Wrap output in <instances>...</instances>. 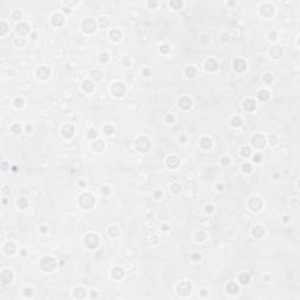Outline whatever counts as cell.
Instances as JSON below:
<instances>
[{
    "label": "cell",
    "mask_w": 300,
    "mask_h": 300,
    "mask_svg": "<svg viewBox=\"0 0 300 300\" xmlns=\"http://www.w3.org/2000/svg\"><path fill=\"white\" fill-rule=\"evenodd\" d=\"M16 31H18V33H20V34H22V35H26L28 32H30V26H28L27 24H19L18 25V27H16Z\"/></svg>",
    "instance_id": "16"
},
{
    "label": "cell",
    "mask_w": 300,
    "mask_h": 300,
    "mask_svg": "<svg viewBox=\"0 0 300 300\" xmlns=\"http://www.w3.org/2000/svg\"><path fill=\"white\" fill-rule=\"evenodd\" d=\"M12 279H13V274L11 271H8V270H5L3 271V273H1V280L5 283V284H8V283H11L12 282Z\"/></svg>",
    "instance_id": "12"
},
{
    "label": "cell",
    "mask_w": 300,
    "mask_h": 300,
    "mask_svg": "<svg viewBox=\"0 0 300 300\" xmlns=\"http://www.w3.org/2000/svg\"><path fill=\"white\" fill-rule=\"evenodd\" d=\"M170 5H171V6H175V7H177V8H178V7H181V6H182V3H181V1H178V3L171 1V3H170Z\"/></svg>",
    "instance_id": "43"
},
{
    "label": "cell",
    "mask_w": 300,
    "mask_h": 300,
    "mask_svg": "<svg viewBox=\"0 0 300 300\" xmlns=\"http://www.w3.org/2000/svg\"><path fill=\"white\" fill-rule=\"evenodd\" d=\"M103 148H104V143L101 141V140H96L94 143H93V149L95 150V151H102L103 150Z\"/></svg>",
    "instance_id": "22"
},
{
    "label": "cell",
    "mask_w": 300,
    "mask_h": 300,
    "mask_svg": "<svg viewBox=\"0 0 300 300\" xmlns=\"http://www.w3.org/2000/svg\"><path fill=\"white\" fill-rule=\"evenodd\" d=\"M20 16H21V12H20V11H15V12L13 13V19H15V20L20 19Z\"/></svg>",
    "instance_id": "40"
},
{
    "label": "cell",
    "mask_w": 300,
    "mask_h": 300,
    "mask_svg": "<svg viewBox=\"0 0 300 300\" xmlns=\"http://www.w3.org/2000/svg\"><path fill=\"white\" fill-rule=\"evenodd\" d=\"M250 154H251V149L249 147H244L243 149H241V155H243L244 157H247Z\"/></svg>",
    "instance_id": "32"
},
{
    "label": "cell",
    "mask_w": 300,
    "mask_h": 300,
    "mask_svg": "<svg viewBox=\"0 0 300 300\" xmlns=\"http://www.w3.org/2000/svg\"><path fill=\"white\" fill-rule=\"evenodd\" d=\"M109 35H110V38L113 39V40H115V41H119L120 39H121V32L119 30H113L109 33Z\"/></svg>",
    "instance_id": "25"
},
{
    "label": "cell",
    "mask_w": 300,
    "mask_h": 300,
    "mask_svg": "<svg viewBox=\"0 0 300 300\" xmlns=\"http://www.w3.org/2000/svg\"><path fill=\"white\" fill-rule=\"evenodd\" d=\"M5 251L7 252V255H13V253L15 252V246H14V244H12V243H7V244L5 245Z\"/></svg>",
    "instance_id": "26"
},
{
    "label": "cell",
    "mask_w": 300,
    "mask_h": 300,
    "mask_svg": "<svg viewBox=\"0 0 300 300\" xmlns=\"http://www.w3.org/2000/svg\"><path fill=\"white\" fill-rule=\"evenodd\" d=\"M205 211L211 212V211H212V205H208V208H205Z\"/></svg>",
    "instance_id": "49"
},
{
    "label": "cell",
    "mask_w": 300,
    "mask_h": 300,
    "mask_svg": "<svg viewBox=\"0 0 300 300\" xmlns=\"http://www.w3.org/2000/svg\"><path fill=\"white\" fill-rule=\"evenodd\" d=\"M241 169H243V171H245V172H251V169H252V167H251V164L245 163V164H243V165H241Z\"/></svg>",
    "instance_id": "34"
},
{
    "label": "cell",
    "mask_w": 300,
    "mask_h": 300,
    "mask_svg": "<svg viewBox=\"0 0 300 300\" xmlns=\"http://www.w3.org/2000/svg\"><path fill=\"white\" fill-rule=\"evenodd\" d=\"M251 142H252L253 147H256V148H263L265 146V138H264V136H262V135H256V136H253Z\"/></svg>",
    "instance_id": "9"
},
{
    "label": "cell",
    "mask_w": 300,
    "mask_h": 300,
    "mask_svg": "<svg viewBox=\"0 0 300 300\" xmlns=\"http://www.w3.org/2000/svg\"><path fill=\"white\" fill-rule=\"evenodd\" d=\"M80 204L82 205V208L89 209L92 206H94L95 204V198L90 195V193H83L80 198Z\"/></svg>",
    "instance_id": "2"
},
{
    "label": "cell",
    "mask_w": 300,
    "mask_h": 300,
    "mask_svg": "<svg viewBox=\"0 0 300 300\" xmlns=\"http://www.w3.org/2000/svg\"><path fill=\"white\" fill-rule=\"evenodd\" d=\"M82 88H83L84 92H92L93 88H94V83L92 81H89V80H86L83 82V84H82Z\"/></svg>",
    "instance_id": "24"
},
{
    "label": "cell",
    "mask_w": 300,
    "mask_h": 300,
    "mask_svg": "<svg viewBox=\"0 0 300 300\" xmlns=\"http://www.w3.org/2000/svg\"><path fill=\"white\" fill-rule=\"evenodd\" d=\"M172 191L175 192V193L179 192V191H181V185L177 184V183H176V184H173V185H172Z\"/></svg>",
    "instance_id": "39"
},
{
    "label": "cell",
    "mask_w": 300,
    "mask_h": 300,
    "mask_svg": "<svg viewBox=\"0 0 300 300\" xmlns=\"http://www.w3.org/2000/svg\"><path fill=\"white\" fill-rule=\"evenodd\" d=\"M241 124V119L240 117H233L232 119V125H236V127H238V125Z\"/></svg>",
    "instance_id": "35"
},
{
    "label": "cell",
    "mask_w": 300,
    "mask_h": 300,
    "mask_svg": "<svg viewBox=\"0 0 300 300\" xmlns=\"http://www.w3.org/2000/svg\"><path fill=\"white\" fill-rule=\"evenodd\" d=\"M233 68H235L237 72H243V71H245V68H246V63H245V61H243V60H236V61L233 62Z\"/></svg>",
    "instance_id": "14"
},
{
    "label": "cell",
    "mask_w": 300,
    "mask_h": 300,
    "mask_svg": "<svg viewBox=\"0 0 300 300\" xmlns=\"http://www.w3.org/2000/svg\"><path fill=\"white\" fill-rule=\"evenodd\" d=\"M238 285L237 284H235V283H229L227 285H226V291L230 293V294H235V293H237L238 292Z\"/></svg>",
    "instance_id": "19"
},
{
    "label": "cell",
    "mask_w": 300,
    "mask_h": 300,
    "mask_svg": "<svg viewBox=\"0 0 300 300\" xmlns=\"http://www.w3.org/2000/svg\"><path fill=\"white\" fill-rule=\"evenodd\" d=\"M92 136H94V137L96 136V133H95L94 130H90V131H89V134H88V137H92Z\"/></svg>",
    "instance_id": "47"
},
{
    "label": "cell",
    "mask_w": 300,
    "mask_h": 300,
    "mask_svg": "<svg viewBox=\"0 0 300 300\" xmlns=\"http://www.w3.org/2000/svg\"><path fill=\"white\" fill-rule=\"evenodd\" d=\"M82 30L86 32V33H92V32H95L96 30V24L94 20L92 19H87L82 22Z\"/></svg>",
    "instance_id": "7"
},
{
    "label": "cell",
    "mask_w": 300,
    "mask_h": 300,
    "mask_svg": "<svg viewBox=\"0 0 300 300\" xmlns=\"http://www.w3.org/2000/svg\"><path fill=\"white\" fill-rule=\"evenodd\" d=\"M161 52H162V53H167V52H169V47H168L167 45H163V46L161 47Z\"/></svg>",
    "instance_id": "41"
},
{
    "label": "cell",
    "mask_w": 300,
    "mask_h": 300,
    "mask_svg": "<svg viewBox=\"0 0 300 300\" xmlns=\"http://www.w3.org/2000/svg\"><path fill=\"white\" fill-rule=\"evenodd\" d=\"M31 128H32L31 125H26V129H27V131H28V130H31Z\"/></svg>",
    "instance_id": "51"
},
{
    "label": "cell",
    "mask_w": 300,
    "mask_h": 300,
    "mask_svg": "<svg viewBox=\"0 0 300 300\" xmlns=\"http://www.w3.org/2000/svg\"><path fill=\"white\" fill-rule=\"evenodd\" d=\"M181 142H182V143H184V142H185V137H184V136H182V137H181Z\"/></svg>",
    "instance_id": "50"
},
{
    "label": "cell",
    "mask_w": 300,
    "mask_h": 300,
    "mask_svg": "<svg viewBox=\"0 0 300 300\" xmlns=\"http://www.w3.org/2000/svg\"><path fill=\"white\" fill-rule=\"evenodd\" d=\"M49 74H51L49 68H47V67H45V66L40 67V68H39V69L36 71V75H38L39 77H40V79H42V80L47 79V77L49 76Z\"/></svg>",
    "instance_id": "10"
},
{
    "label": "cell",
    "mask_w": 300,
    "mask_h": 300,
    "mask_svg": "<svg viewBox=\"0 0 300 300\" xmlns=\"http://www.w3.org/2000/svg\"><path fill=\"white\" fill-rule=\"evenodd\" d=\"M252 235L257 238H260V237H263L264 236V229L263 226H260V225H257L253 230H252Z\"/></svg>",
    "instance_id": "20"
},
{
    "label": "cell",
    "mask_w": 300,
    "mask_h": 300,
    "mask_svg": "<svg viewBox=\"0 0 300 300\" xmlns=\"http://www.w3.org/2000/svg\"><path fill=\"white\" fill-rule=\"evenodd\" d=\"M179 164V160L176 157V156H170L168 157V161H167V165L169 168H176L177 165Z\"/></svg>",
    "instance_id": "17"
},
{
    "label": "cell",
    "mask_w": 300,
    "mask_h": 300,
    "mask_svg": "<svg viewBox=\"0 0 300 300\" xmlns=\"http://www.w3.org/2000/svg\"><path fill=\"white\" fill-rule=\"evenodd\" d=\"M18 205L20 206L21 209H25V208L27 206V202H26V199H25V198H21L20 200L18 202Z\"/></svg>",
    "instance_id": "36"
},
{
    "label": "cell",
    "mask_w": 300,
    "mask_h": 300,
    "mask_svg": "<svg viewBox=\"0 0 300 300\" xmlns=\"http://www.w3.org/2000/svg\"><path fill=\"white\" fill-rule=\"evenodd\" d=\"M222 160H223V161H222V164H223V165H225V164H229V162H230L229 161V157H223Z\"/></svg>",
    "instance_id": "44"
},
{
    "label": "cell",
    "mask_w": 300,
    "mask_h": 300,
    "mask_svg": "<svg viewBox=\"0 0 300 300\" xmlns=\"http://www.w3.org/2000/svg\"><path fill=\"white\" fill-rule=\"evenodd\" d=\"M136 147L138 149V151H142V152H146L150 149L151 144H150V141L147 138V137H140L137 141H136Z\"/></svg>",
    "instance_id": "3"
},
{
    "label": "cell",
    "mask_w": 300,
    "mask_h": 300,
    "mask_svg": "<svg viewBox=\"0 0 300 300\" xmlns=\"http://www.w3.org/2000/svg\"><path fill=\"white\" fill-rule=\"evenodd\" d=\"M258 98H259L260 100L265 101V100H267V99L270 98V94H268V92H267V90H260V92H259V94H258Z\"/></svg>",
    "instance_id": "28"
},
{
    "label": "cell",
    "mask_w": 300,
    "mask_h": 300,
    "mask_svg": "<svg viewBox=\"0 0 300 300\" xmlns=\"http://www.w3.org/2000/svg\"><path fill=\"white\" fill-rule=\"evenodd\" d=\"M104 133L107 134V135H109V134H111V133H114V128L111 127V125H105L104 127Z\"/></svg>",
    "instance_id": "37"
},
{
    "label": "cell",
    "mask_w": 300,
    "mask_h": 300,
    "mask_svg": "<svg viewBox=\"0 0 300 300\" xmlns=\"http://www.w3.org/2000/svg\"><path fill=\"white\" fill-rule=\"evenodd\" d=\"M249 206L252 211H259L263 206V202L260 200L258 197H253L249 200Z\"/></svg>",
    "instance_id": "8"
},
{
    "label": "cell",
    "mask_w": 300,
    "mask_h": 300,
    "mask_svg": "<svg viewBox=\"0 0 300 300\" xmlns=\"http://www.w3.org/2000/svg\"><path fill=\"white\" fill-rule=\"evenodd\" d=\"M192 259H193V260H199V259H200V256H199L198 253H197V255L195 253V255L192 256Z\"/></svg>",
    "instance_id": "46"
},
{
    "label": "cell",
    "mask_w": 300,
    "mask_h": 300,
    "mask_svg": "<svg viewBox=\"0 0 300 300\" xmlns=\"http://www.w3.org/2000/svg\"><path fill=\"white\" fill-rule=\"evenodd\" d=\"M179 107L183 109H189L191 107V100L187 96H183V98L179 100Z\"/></svg>",
    "instance_id": "15"
},
{
    "label": "cell",
    "mask_w": 300,
    "mask_h": 300,
    "mask_svg": "<svg viewBox=\"0 0 300 300\" xmlns=\"http://www.w3.org/2000/svg\"><path fill=\"white\" fill-rule=\"evenodd\" d=\"M109 188L108 187H104L103 189H102V193H104V195H107V193H109Z\"/></svg>",
    "instance_id": "45"
},
{
    "label": "cell",
    "mask_w": 300,
    "mask_h": 300,
    "mask_svg": "<svg viewBox=\"0 0 300 300\" xmlns=\"http://www.w3.org/2000/svg\"><path fill=\"white\" fill-rule=\"evenodd\" d=\"M239 280H240V283L241 284H247L249 282H250V276L247 274V273H241L240 276H239Z\"/></svg>",
    "instance_id": "27"
},
{
    "label": "cell",
    "mask_w": 300,
    "mask_h": 300,
    "mask_svg": "<svg viewBox=\"0 0 300 300\" xmlns=\"http://www.w3.org/2000/svg\"><path fill=\"white\" fill-rule=\"evenodd\" d=\"M111 276H113L114 278H116V279H120V278H122V277L124 276V272H123V270H122V268H120V267H115V268L113 270V272H111Z\"/></svg>",
    "instance_id": "23"
},
{
    "label": "cell",
    "mask_w": 300,
    "mask_h": 300,
    "mask_svg": "<svg viewBox=\"0 0 300 300\" xmlns=\"http://www.w3.org/2000/svg\"><path fill=\"white\" fill-rule=\"evenodd\" d=\"M100 25H101L102 27H107V26H108L107 19H105V18H101V19H100Z\"/></svg>",
    "instance_id": "38"
},
{
    "label": "cell",
    "mask_w": 300,
    "mask_h": 300,
    "mask_svg": "<svg viewBox=\"0 0 300 300\" xmlns=\"http://www.w3.org/2000/svg\"><path fill=\"white\" fill-rule=\"evenodd\" d=\"M185 74L190 77H193L196 75V69H195V67H188L187 71H185Z\"/></svg>",
    "instance_id": "29"
},
{
    "label": "cell",
    "mask_w": 300,
    "mask_h": 300,
    "mask_svg": "<svg viewBox=\"0 0 300 300\" xmlns=\"http://www.w3.org/2000/svg\"><path fill=\"white\" fill-rule=\"evenodd\" d=\"M42 270L45 271H53L56 266V263H55V260L51 257H45L42 260H41V263H40Z\"/></svg>",
    "instance_id": "4"
},
{
    "label": "cell",
    "mask_w": 300,
    "mask_h": 300,
    "mask_svg": "<svg viewBox=\"0 0 300 300\" xmlns=\"http://www.w3.org/2000/svg\"><path fill=\"white\" fill-rule=\"evenodd\" d=\"M107 60H108V54H107V53H104V54H101V61H102V62H103V61L105 62V61H107Z\"/></svg>",
    "instance_id": "42"
},
{
    "label": "cell",
    "mask_w": 300,
    "mask_h": 300,
    "mask_svg": "<svg viewBox=\"0 0 300 300\" xmlns=\"http://www.w3.org/2000/svg\"><path fill=\"white\" fill-rule=\"evenodd\" d=\"M243 107H244V109L247 110V111H252V110L256 108V102H255L253 100H251V99H247V100L244 101Z\"/></svg>",
    "instance_id": "13"
},
{
    "label": "cell",
    "mask_w": 300,
    "mask_h": 300,
    "mask_svg": "<svg viewBox=\"0 0 300 300\" xmlns=\"http://www.w3.org/2000/svg\"><path fill=\"white\" fill-rule=\"evenodd\" d=\"M14 105H15L16 108H21L22 105H24V100L20 99V98H16V99L14 100Z\"/></svg>",
    "instance_id": "31"
},
{
    "label": "cell",
    "mask_w": 300,
    "mask_h": 300,
    "mask_svg": "<svg viewBox=\"0 0 300 300\" xmlns=\"http://www.w3.org/2000/svg\"><path fill=\"white\" fill-rule=\"evenodd\" d=\"M211 146H212V142H211V140L209 137H203L200 140V147L203 149H210Z\"/></svg>",
    "instance_id": "21"
},
{
    "label": "cell",
    "mask_w": 300,
    "mask_h": 300,
    "mask_svg": "<svg viewBox=\"0 0 300 300\" xmlns=\"http://www.w3.org/2000/svg\"><path fill=\"white\" fill-rule=\"evenodd\" d=\"M73 134H74V128L72 127L71 124H66L62 127V135L65 137H72L73 136Z\"/></svg>",
    "instance_id": "11"
},
{
    "label": "cell",
    "mask_w": 300,
    "mask_h": 300,
    "mask_svg": "<svg viewBox=\"0 0 300 300\" xmlns=\"http://www.w3.org/2000/svg\"><path fill=\"white\" fill-rule=\"evenodd\" d=\"M177 292H178L181 295H183V297L188 295V294L191 292V284L188 283V282H183V283H181V284L177 286Z\"/></svg>",
    "instance_id": "6"
},
{
    "label": "cell",
    "mask_w": 300,
    "mask_h": 300,
    "mask_svg": "<svg viewBox=\"0 0 300 300\" xmlns=\"http://www.w3.org/2000/svg\"><path fill=\"white\" fill-rule=\"evenodd\" d=\"M83 243L89 249H95L99 245V237L94 233H87L86 237L83 238Z\"/></svg>",
    "instance_id": "1"
},
{
    "label": "cell",
    "mask_w": 300,
    "mask_h": 300,
    "mask_svg": "<svg viewBox=\"0 0 300 300\" xmlns=\"http://www.w3.org/2000/svg\"><path fill=\"white\" fill-rule=\"evenodd\" d=\"M12 131H13V133H15V134L20 133V131H21V127H20V124H18V123L13 124V125H12Z\"/></svg>",
    "instance_id": "33"
},
{
    "label": "cell",
    "mask_w": 300,
    "mask_h": 300,
    "mask_svg": "<svg viewBox=\"0 0 300 300\" xmlns=\"http://www.w3.org/2000/svg\"><path fill=\"white\" fill-rule=\"evenodd\" d=\"M260 158H262V156H260V155H256V156H255V161L256 162H260Z\"/></svg>",
    "instance_id": "48"
},
{
    "label": "cell",
    "mask_w": 300,
    "mask_h": 300,
    "mask_svg": "<svg viewBox=\"0 0 300 300\" xmlns=\"http://www.w3.org/2000/svg\"><path fill=\"white\" fill-rule=\"evenodd\" d=\"M263 81L265 82V83H272V81H273V76L271 75V74H265L264 75V77H263Z\"/></svg>",
    "instance_id": "30"
},
{
    "label": "cell",
    "mask_w": 300,
    "mask_h": 300,
    "mask_svg": "<svg viewBox=\"0 0 300 300\" xmlns=\"http://www.w3.org/2000/svg\"><path fill=\"white\" fill-rule=\"evenodd\" d=\"M52 22H53L54 26H61L65 22V19H63V16L61 14H55V15H53Z\"/></svg>",
    "instance_id": "18"
},
{
    "label": "cell",
    "mask_w": 300,
    "mask_h": 300,
    "mask_svg": "<svg viewBox=\"0 0 300 300\" xmlns=\"http://www.w3.org/2000/svg\"><path fill=\"white\" fill-rule=\"evenodd\" d=\"M111 93L116 96V98H121V96H123L124 93H125V87H124V84L121 83V82L114 83L113 87H111Z\"/></svg>",
    "instance_id": "5"
}]
</instances>
